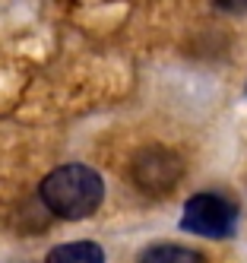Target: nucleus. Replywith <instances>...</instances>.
<instances>
[{"mask_svg": "<svg viewBox=\"0 0 247 263\" xmlns=\"http://www.w3.org/2000/svg\"><path fill=\"white\" fill-rule=\"evenodd\" d=\"M137 263H206V257L178 244H156V248H146Z\"/></svg>", "mask_w": 247, "mask_h": 263, "instance_id": "39448f33", "label": "nucleus"}, {"mask_svg": "<svg viewBox=\"0 0 247 263\" xmlns=\"http://www.w3.org/2000/svg\"><path fill=\"white\" fill-rule=\"evenodd\" d=\"M181 175V162L168 153V149H146L143 156H137L133 162V178L143 191L149 194H162V191H171Z\"/></svg>", "mask_w": 247, "mask_h": 263, "instance_id": "7ed1b4c3", "label": "nucleus"}, {"mask_svg": "<svg viewBox=\"0 0 247 263\" xmlns=\"http://www.w3.org/2000/svg\"><path fill=\"white\" fill-rule=\"evenodd\" d=\"M45 263H105V251L95 241H70L54 248Z\"/></svg>", "mask_w": 247, "mask_h": 263, "instance_id": "20e7f679", "label": "nucleus"}, {"mask_svg": "<svg viewBox=\"0 0 247 263\" xmlns=\"http://www.w3.org/2000/svg\"><path fill=\"white\" fill-rule=\"evenodd\" d=\"M216 7L225 13H247V0H216Z\"/></svg>", "mask_w": 247, "mask_h": 263, "instance_id": "423d86ee", "label": "nucleus"}, {"mask_svg": "<svg viewBox=\"0 0 247 263\" xmlns=\"http://www.w3.org/2000/svg\"><path fill=\"white\" fill-rule=\"evenodd\" d=\"M238 222H241L238 206L219 194L190 197L184 206V216H181L184 229L194 235H203V238H232L238 232Z\"/></svg>", "mask_w": 247, "mask_h": 263, "instance_id": "f03ea898", "label": "nucleus"}, {"mask_svg": "<svg viewBox=\"0 0 247 263\" xmlns=\"http://www.w3.org/2000/svg\"><path fill=\"white\" fill-rule=\"evenodd\" d=\"M38 197L54 216L61 219H86L102 206L105 184L86 165H61L42 181Z\"/></svg>", "mask_w": 247, "mask_h": 263, "instance_id": "f257e3e1", "label": "nucleus"}]
</instances>
